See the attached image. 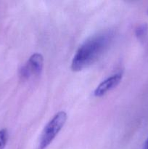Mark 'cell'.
<instances>
[{
	"label": "cell",
	"instance_id": "52a82bcc",
	"mask_svg": "<svg viewBox=\"0 0 148 149\" xmlns=\"http://www.w3.org/2000/svg\"><path fill=\"white\" fill-rule=\"evenodd\" d=\"M143 149H148V138L146 140V141H145V144H144Z\"/></svg>",
	"mask_w": 148,
	"mask_h": 149
},
{
	"label": "cell",
	"instance_id": "6da1fadb",
	"mask_svg": "<svg viewBox=\"0 0 148 149\" xmlns=\"http://www.w3.org/2000/svg\"><path fill=\"white\" fill-rule=\"evenodd\" d=\"M112 39L113 33L105 31L94 35L85 41L73 58L71 63L73 71H81L94 63L110 46Z\"/></svg>",
	"mask_w": 148,
	"mask_h": 149
},
{
	"label": "cell",
	"instance_id": "7a4b0ae2",
	"mask_svg": "<svg viewBox=\"0 0 148 149\" xmlns=\"http://www.w3.org/2000/svg\"><path fill=\"white\" fill-rule=\"evenodd\" d=\"M67 113L65 111L57 112L44 128L38 143L37 149H46L52 143L67 121Z\"/></svg>",
	"mask_w": 148,
	"mask_h": 149
},
{
	"label": "cell",
	"instance_id": "3957f363",
	"mask_svg": "<svg viewBox=\"0 0 148 149\" xmlns=\"http://www.w3.org/2000/svg\"><path fill=\"white\" fill-rule=\"evenodd\" d=\"M44 58L41 54L34 53L29 58L26 64L20 70L22 78L28 79L32 76L40 75L43 69Z\"/></svg>",
	"mask_w": 148,
	"mask_h": 149
},
{
	"label": "cell",
	"instance_id": "277c9868",
	"mask_svg": "<svg viewBox=\"0 0 148 149\" xmlns=\"http://www.w3.org/2000/svg\"><path fill=\"white\" fill-rule=\"evenodd\" d=\"M123 77L122 73H116L110 77H107L106 79L102 81L97 87L94 91V95L97 97H102L103 95L110 92L115 87H117Z\"/></svg>",
	"mask_w": 148,
	"mask_h": 149
},
{
	"label": "cell",
	"instance_id": "8992f818",
	"mask_svg": "<svg viewBox=\"0 0 148 149\" xmlns=\"http://www.w3.org/2000/svg\"><path fill=\"white\" fill-rule=\"evenodd\" d=\"M147 32V26L146 24H142L136 29V35L139 39H142L146 36Z\"/></svg>",
	"mask_w": 148,
	"mask_h": 149
},
{
	"label": "cell",
	"instance_id": "5b68a950",
	"mask_svg": "<svg viewBox=\"0 0 148 149\" xmlns=\"http://www.w3.org/2000/svg\"><path fill=\"white\" fill-rule=\"evenodd\" d=\"M8 141V132L6 129L0 130V149H4Z\"/></svg>",
	"mask_w": 148,
	"mask_h": 149
}]
</instances>
